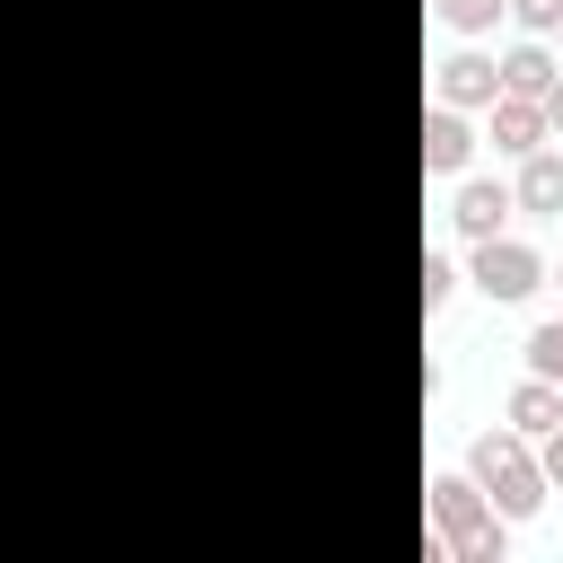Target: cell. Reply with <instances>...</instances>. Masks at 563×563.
Returning a JSON list of instances; mask_svg holds the SVG:
<instances>
[{"mask_svg": "<svg viewBox=\"0 0 563 563\" xmlns=\"http://www.w3.org/2000/svg\"><path fill=\"white\" fill-rule=\"evenodd\" d=\"M466 475H475V493L519 528V519H537L554 493H545V466H537V440L528 431H510V422H493V431H475L466 440V457H457Z\"/></svg>", "mask_w": 563, "mask_h": 563, "instance_id": "6da1fadb", "label": "cell"}, {"mask_svg": "<svg viewBox=\"0 0 563 563\" xmlns=\"http://www.w3.org/2000/svg\"><path fill=\"white\" fill-rule=\"evenodd\" d=\"M457 282L484 299V308H528L537 290H545V246H528V238H475L466 246V264H457Z\"/></svg>", "mask_w": 563, "mask_h": 563, "instance_id": "7a4b0ae2", "label": "cell"}, {"mask_svg": "<svg viewBox=\"0 0 563 563\" xmlns=\"http://www.w3.org/2000/svg\"><path fill=\"white\" fill-rule=\"evenodd\" d=\"M519 220V202H510V176H493V167H466V176H449V238L457 246H475V238H501Z\"/></svg>", "mask_w": 563, "mask_h": 563, "instance_id": "3957f363", "label": "cell"}, {"mask_svg": "<svg viewBox=\"0 0 563 563\" xmlns=\"http://www.w3.org/2000/svg\"><path fill=\"white\" fill-rule=\"evenodd\" d=\"M475 150H484V132H475V114H457V106H422V176L431 185H449V176H466L475 167Z\"/></svg>", "mask_w": 563, "mask_h": 563, "instance_id": "277c9868", "label": "cell"}, {"mask_svg": "<svg viewBox=\"0 0 563 563\" xmlns=\"http://www.w3.org/2000/svg\"><path fill=\"white\" fill-rule=\"evenodd\" d=\"M431 97H440V106H457V114H484V106L501 97V70H493V53H475V44L440 53V62H431Z\"/></svg>", "mask_w": 563, "mask_h": 563, "instance_id": "5b68a950", "label": "cell"}, {"mask_svg": "<svg viewBox=\"0 0 563 563\" xmlns=\"http://www.w3.org/2000/svg\"><path fill=\"white\" fill-rule=\"evenodd\" d=\"M484 141H493V158H528V150H545L554 132H545V106H537V97H510V88H501V97L484 106Z\"/></svg>", "mask_w": 563, "mask_h": 563, "instance_id": "8992f818", "label": "cell"}, {"mask_svg": "<svg viewBox=\"0 0 563 563\" xmlns=\"http://www.w3.org/2000/svg\"><path fill=\"white\" fill-rule=\"evenodd\" d=\"M510 202H519L528 220H563V150H554V141L528 150V158H510Z\"/></svg>", "mask_w": 563, "mask_h": 563, "instance_id": "52a82bcc", "label": "cell"}, {"mask_svg": "<svg viewBox=\"0 0 563 563\" xmlns=\"http://www.w3.org/2000/svg\"><path fill=\"white\" fill-rule=\"evenodd\" d=\"M493 70H501V88H510V97H545L563 62H554V35H519L510 53H493Z\"/></svg>", "mask_w": 563, "mask_h": 563, "instance_id": "ba28073f", "label": "cell"}, {"mask_svg": "<svg viewBox=\"0 0 563 563\" xmlns=\"http://www.w3.org/2000/svg\"><path fill=\"white\" fill-rule=\"evenodd\" d=\"M501 422H510V431H528V440H537V431H554V422H563V387H554V378H537V369H519V378H510V396H501Z\"/></svg>", "mask_w": 563, "mask_h": 563, "instance_id": "9c48e42d", "label": "cell"}, {"mask_svg": "<svg viewBox=\"0 0 563 563\" xmlns=\"http://www.w3.org/2000/svg\"><path fill=\"white\" fill-rule=\"evenodd\" d=\"M431 18H440V35H457V44H484V35L501 26V0H431Z\"/></svg>", "mask_w": 563, "mask_h": 563, "instance_id": "30bf717a", "label": "cell"}, {"mask_svg": "<svg viewBox=\"0 0 563 563\" xmlns=\"http://www.w3.org/2000/svg\"><path fill=\"white\" fill-rule=\"evenodd\" d=\"M519 369H537V378H554V387H563V308H554V317H537V325L519 334Z\"/></svg>", "mask_w": 563, "mask_h": 563, "instance_id": "8fae6325", "label": "cell"}, {"mask_svg": "<svg viewBox=\"0 0 563 563\" xmlns=\"http://www.w3.org/2000/svg\"><path fill=\"white\" fill-rule=\"evenodd\" d=\"M449 299H457V255L431 246V255H422V317H440Z\"/></svg>", "mask_w": 563, "mask_h": 563, "instance_id": "7c38bea8", "label": "cell"}, {"mask_svg": "<svg viewBox=\"0 0 563 563\" xmlns=\"http://www.w3.org/2000/svg\"><path fill=\"white\" fill-rule=\"evenodd\" d=\"M501 18L519 35H563V0H501Z\"/></svg>", "mask_w": 563, "mask_h": 563, "instance_id": "4fadbf2b", "label": "cell"}, {"mask_svg": "<svg viewBox=\"0 0 563 563\" xmlns=\"http://www.w3.org/2000/svg\"><path fill=\"white\" fill-rule=\"evenodd\" d=\"M537 466H545V493H563V422L537 431Z\"/></svg>", "mask_w": 563, "mask_h": 563, "instance_id": "5bb4252c", "label": "cell"}, {"mask_svg": "<svg viewBox=\"0 0 563 563\" xmlns=\"http://www.w3.org/2000/svg\"><path fill=\"white\" fill-rule=\"evenodd\" d=\"M537 106H545V132H554V141H563V70H554V88H545V97H537Z\"/></svg>", "mask_w": 563, "mask_h": 563, "instance_id": "9a60e30c", "label": "cell"}, {"mask_svg": "<svg viewBox=\"0 0 563 563\" xmlns=\"http://www.w3.org/2000/svg\"><path fill=\"white\" fill-rule=\"evenodd\" d=\"M545 282H554V290H563V264H545Z\"/></svg>", "mask_w": 563, "mask_h": 563, "instance_id": "2e32d148", "label": "cell"}]
</instances>
